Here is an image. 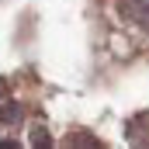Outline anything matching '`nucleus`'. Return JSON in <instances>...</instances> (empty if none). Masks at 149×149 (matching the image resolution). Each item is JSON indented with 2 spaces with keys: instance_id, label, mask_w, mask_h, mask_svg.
<instances>
[{
  "instance_id": "nucleus-1",
  "label": "nucleus",
  "mask_w": 149,
  "mask_h": 149,
  "mask_svg": "<svg viewBox=\"0 0 149 149\" xmlns=\"http://www.w3.org/2000/svg\"><path fill=\"white\" fill-rule=\"evenodd\" d=\"M118 10L132 28L149 35V0H118Z\"/></svg>"
}]
</instances>
